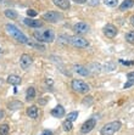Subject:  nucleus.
Wrapping results in <instances>:
<instances>
[{
  "mask_svg": "<svg viewBox=\"0 0 134 135\" xmlns=\"http://www.w3.org/2000/svg\"><path fill=\"white\" fill-rule=\"evenodd\" d=\"M75 71L78 73V74L83 75V77H87V75H89V69L87 68V67L84 66H81V65H76L75 66Z\"/></svg>",
  "mask_w": 134,
  "mask_h": 135,
  "instance_id": "obj_15",
  "label": "nucleus"
},
{
  "mask_svg": "<svg viewBox=\"0 0 134 135\" xmlns=\"http://www.w3.org/2000/svg\"><path fill=\"white\" fill-rule=\"evenodd\" d=\"M5 29H6L7 34L11 35V37H12L16 41H19V43H21V44H26V45L29 44V39L26 37V35L23 34V33H22V32L20 31L16 26L10 25V23H9V25L5 26Z\"/></svg>",
  "mask_w": 134,
  "mask_h": 135,
  "instance_id": "obj_1",
  "label": "nucleus"
},
{
  "mask_svg": "<svg viewBox=\"0 0 134 135\" xmlns=\"http://www.w3.org/2000/svg\"><path fill=\"white\" fill-rule=\"evenodd\" d=\"M78 118V112H71V113H68V116H67V119L68 120H71V122H73V120H76Z\"/></svg>",
  "mask_w": 134,
  "mask_h": 135,
  "instance_id": "obj_25",
  "label": "nucleus"
},
{
  "mask_svg": "<svg viewBox=\"0 0 134 135\" xmlns=\"http://www.w3.org/2000/svg\"><path fill=\"white\" fill-rule=\"evenodd\" d=\"M96 126V119H94V118H90V119L85 120L83 123V126L81 127V133L82 134H88V133H90L94 128Z\"/></svg>",
  "mask_w": 134,
  "mask_h": 135,
  "instance_id": "obj_7",
  "label": "nucleus"
},
{
  "mask_svg": "<svg viewBox=\"0 0 134 135\" xmlns=\"http://www.w3.org/2000/svg\"><path fill=\"white\" fill-rule=\"evenodd\" d=\"M43 18L50 23H56L63 18V15L61 12H56V11H49V12L44 13Z\"/></svg>",
  "mask_w": 134,
  "mask_h": 135,
  "instance_id": "obj_6",
  "label": "nucleus"
},
{
  "mask_svg": "<svg viewBox=\"0 0 134 135\" xmlns=\"http://www.w3.org/2000/svg\"><path fill=\"white\" fill-rule=\"evenodd\" d=\"M87 1H89V4H90V5H93V6H95V5H98V4H99V0H87Z\"/></svg>",
  "mask_w": 134,
  "mask_h": 135,
  "instance_id": "obj_30",
  "label": "nucleus"
},
{
  "mask_svg": "<svg viewBox=\"0 0 134 135\" xmlns=\"http://www.w3.org/2000/svg\"><path fill=\"white\" fill-rule=\"evenodd\" d=\"M0 52H1V49H0Z\"/></svg>",
  "mask_w": 134,
  "mask_h": 135,
  "instance_id": "obj_36",
  "label": "nucleus"
},
{
  "mask_svg": "<svg viewBox=\"0 0 134 135\" xmlns=\"http://www.w3.org/2000/svg\"><path fill=\"white\" fill-rule=\"evenodd\" d=\"M93 104V96H85L83 99V105L84 106H89V105Z\"/></svg>",
  "mask_w": 134,
  "mask_h": 135,
  "instance_id": "obj_26",
  "label": "nucleus"
},
{
  "mask_svg": "<svg viewBox=\"0 0 134 135\" xmlns=\"http://www.w3.org/2000/svg\"><path fill=\"white\" fill-rule=\"evenodd\" d=\"M54 4L59 6L61 10H68L70 9V1L68 0H53Z\"/></svg>",
  "mask_w": 134,
  "mask_h": 135,
  "instance_id": "obj_13",
  "label": "nucleus"
},
{
  "mask_svg": "<svg viewBox=\"0 0 134 135\" xmlns=\"http://www.w3.org/2000/svg\"><path fill=\"white\" fill-rule=\"evenodd\" d=\"M5 16L10 20H15V18H17V16L19 15H17V12H16L15 10L9 9V10H5Z\"/></svg>",
  "mask_w": 134,
  "mask_h": 135,
  "instance_id": "obj_19",
  "label": "nucleus"
},
{
  "mask_svg": "<svg viewBox=\"0 0 134 135\" xmlns=\"http://www.w3.org/2000/svg\"><path fill=\"white\" fill-rule=\"evenodd\" d=\"M73 31H75L78 35L85 34V33L89 32V26H88V23H85V22H78L73 26Z\"/></svg>",
  "mask_w": 134,
  "mask_h": 135,
  "instance_id": "obj_8",
  "label": "nucleus"
},
{
  "mask_svg": "<svg viewBox=\"0 0 134 135\" xmlns=\"http://www.w3.org/2000/svg\"><path fill=\"white\" fill-rule=\"evenodd\" d=\"M133 84H134V82H132V80H129V82H127L124 85H123V88H124V89H127V88H129V86H132V85H133Z\"/></svg>",
  "mask_w": 134,
  "mask_h": 135,
  "instance_id": "obj_29",
  "label": "nucleus"
},
{
  "mask_svg": "<svg viewBox=\"0 0 134 135\" xmlns=\"http://www.w3.org/2000/svg\"><path fill=\"white\" fill-rule=\"evenodd\" d=\"M72 89L78 94H85L90 90V86L81 79H73L72 80Z\"/></svg>",
  "mask_w": 134,
  "mask_h": 135,
  "instance_id": "obj_4",
  "label": "nucleus"
},
{
  "mask_svg": "<svg viewBox=\"0 0 134 135\" xmlns=\"http://www.w3.org/2000/svg\"><path fill=\"white\" fill-rule=\"evenodd\" d=\"M73 1H75V3H77V4H85L87 3V0H73Z\"/></svg>",
  "mask_w": 134,
  "mask_h": 135,
  "instance_id": "obj_32",
  "label": "nucleus"
},
{
  "mask_svg": "<svg viewBox=\"0 0 134 135\" xmlns=\"http://www.w3.org/2000/svg\"><path fill=\"white\" fill-rule=\"evenodd\" d=\"M21 82H22L21 77H19V75H16V74H11L7 77V83L11 85H19V84H21Z\"/></svg>",
  "mask_w": 134,
  "mask_h": 135,
  "instance_id": "obj_16",
  "label": "nucleus"
},
{
  "mask_svg": "<svg viewBox=\"0 0 134 135\" xmlns=\"http://www.w3.org/2000/svg\"><path fill=\"white\" fill-rule=\"evenodd\" d=\"M131 23H132V26L134 27V16H132L131 17Z\"/></svg>",
  "mask_w": 134,
  "mask_h": 135,
  "instance_id": "obj_33",
  "label": "nucleus"
},
{
  "mask_svg": "<svg viewBox=\"0 0 134 135\" xmlns=\"http://www.w3.org/2000/svg\"><path fill=\"white\" fill-rule=\"evenodd\" d=\"M9 130H10V128L7 124H1L0 126V135H7L9 134Z\"/></svg>",
  "mask_w": 134,
  "mask_h": 135,
  "instance_id": "obj_22",
  "label": "nucleus"
},
{
  "mask_svg": "<svg viewBox=\"0 0 134 135\" xmlns=\"http://www.w3.org/2000/svg\"><path fill=\"white\" fill-rule=\"evenodd\" d=\"M20 107H22V104H21V102H19V101L11 102V104L9 105V108H10V110H17V108H20Z\"/></svg>",
  "mask_w": 134,
  "mask_h": 135,
  "instance_id": "obj_24",
  "label": "nucleus"
},
{
  "mask_svg": "<svg viewBox=\"0 0 134 135\" xmlns=\"http://www.w3.org/2000/svg\"><path fill=\"white\" fill-rule=\"evenodd\" d=\"M33 60H32V56H29L28 54H23L20 59V65H21V68L22 69H27L29 68V66L32 65Z\"/></svg>",
  "mask_w": 134,
  "mask_h": 135,
  "instance_id": "obj_9",
  "label": "nucleus"
},
{
  "mask_svg": "<svg viewBox=\"0 0 134 135\" xmlns=\"http://www.w3.org/2000/svg\"><path fill=\"white\" fill-rule=\"evenodd\" d=\"M40 135H53V132L51 130H44Z\"/></svg>",
  "mask_w": 134,
  "mask_h": 135,
  "instance_id": "obj_31",
  "label": "nucleus"
},
{
  "mask_svg": "<svg viewBox=\"0 0 134 135\" xmlns=\"http://www.w3.org/2000/svg\"><path fill=\"white\" fill-rule=\"evenodd\" d=\"M3 1H4V0H0V3H3Z\"/></svg>",
  "mask_w": 134,
  "mask_h": 135,
  "instance_id": "obj_35",
  "label": "nucleus"
},
{
  "mask_svg": "<svg viewBox=\"0 0 134 135\" xmlns=\"http://www.w3.org/2000/svg\"><path fill=\"white\" fill-rule=\"evenodd\" d=\"M127 78H128V80H132V82H134V71L133 72H129L127 74Z\"/></svg>",
  "mask_w": 134,
  "mask_h": 135,
  "instance_id": "obj_28",
  "label": "nucleus"
},
{
  "mask_svg": "<svg viewBox=\"0 0 134 135\" xmlns=\"http://www.w3.org/2000/svg\"><path fill=\"white\" fill-rule=\"evenodd\" d=\"M27 114L29 116V118H33V119H35V118H38V114H39V112H38V107L37 106H29L28 108H27Z\"/></svg>",
  "mask_w": 134,
  "mask_h": 135,
  "instance_id": "obj_14",
  "label": "nucleus"
},
{
  "mask_svg": "<svg viewBox=\"0 0 134 135\" xmlns=\"http://www.w3.org/2000/svg\"><path fill=\"white\" fill-rule=\"evenodd\" d=\"M104 4H105L106 6H110V7H115L117 5V1L118 0H103Z\"/></svg>",
  "mask_w": 134,
  "mask_h": 135,
  "instance_id": "obj_23",
  "label": "nucleus"
},
{
  "mask_svg": "<svg viewBox=\"0 0 134 135\" xmlns=\"http://www.w3.org/2000/svg\"><path fill=\"white\" fill-rule=\"evenodd\" d=\"M133 5H134V0H124V1H122V4L119 5V10H121V11H126V10L133 7Z\"/></svg>",
  "mask_w": 134,
  "mask_h": 135,
  "instance_id": "obj_17",
  "label": "nucleus"
},
{
  "mask_svg": "<svg viewBox=\"0 0 134 135\" xmlns=\"http://www.w3.org/2000/svg\"><path fill=\"white\" fill-rule=\"evenodd\" d=\"M23 23L26 26H28V27H32V28H40L43 26V22L38 21V20H33L31 17H27V18L23 20Z\"/></svg>",
  "mask_w": 134,
  "mask_h": 135,
  "instance_id": "obj_11",
  "label": "nucleus"
},
{
  "mask_svg": "<svg viewBox=\"0 0 134 135\" xmlns=\"http://www.w3.org/2000/svg\"><path fill=\"white\" fill-rule=\"evenodd\" d=\"M103 32L107 38H115L117 34V28L113 25H106L103 28Z\"/></svg>",
  "mask_w": 134,
  "mask_h": 135,
  "instance_id": "obj_10",
  "label": "nucleus"
},
{
  "mask_svg": "<svg viewBox=\"0 0 134 135\" xmlns=\"http://www.w3.org/2000/svg\"><path fill=\"white\" fill-rule=\"evenodd\" d=\"M68 43L71 45L76 47H88L89 46V41L85 40L83 37H79V35H73V37H70Z\"/></svg>",
  "mask_w": 134,
  "mask_h": 135,
  "instance_id": "obj_5",
  "label": "nucleus"
},
{
  "mask_svg": "<svg viewBox=\"0 0 134 135\" xmlns=\"http://www.w3.org/2000/svg\"><path fill=\"white\" fill-rule=\"evenodd\" d=\"M51 116L56 117V118H61V117L65 116V108L61 105H59V106H56L55 108L51 110Z\"/></svg>",
  "mask_w": 134,
  "mask_h": 135,
  "instance_id": "obj_12",
  "label": "nucleus"
},
{
  "mask_svg": "<svg viewBox=\"0 0 134 135\" xmlns=\"http://www.w3.org/2000/svg\"><path fill=\"white\" fill-rule=\"evenodd\" d=\"M33 37L38 41H43V43H53L55 39V34L51 29H44V31H35L33 33Z\"/></svg>",
  "mask_w": 134,
  "mask_h": 135,
  "instance_id": "obj_2",
  "label": "nucleus"
},
{
  "mask_svg": "<svg viewBox=\"0 0 134 135\" xmlns=\"http://www.w3.org/2000/svg\"><path fill=\"white\" fill-rule=\"evenodd\" d=\"M3 118H4V112L0 111V119H3Z\"/></svg>",
  "mask_w": 134,
  "mask_h": 135,
  "instance_id": "obj_34",
  "label": "nucleus"
},
{
  "mask_svg": "<svg viewBox=\"0 0 134 135\" xmlns=\"http://www.w3.org/2000/svg\"><path fill=\"white\" fill-rule=\"evenodd\" d=\"M62 128H63V130L65 132H70V130H72V122L71 120H68V119H66L65 122L62 123Z\"/></svg>",
  "mask_w": 134,
  "mask_h": 135,
  "instance_id": "obj_20",
  "label": "nucleus"
},
{
  "mask_svg": "<svg viewBox=\"0 0 134 135\" xmlns=\"http://www.w3.org/2000/svg\"><path fill=\"white\" fill-rule=\"evenodd\" d=\"M35 98V89L33 86L27 89V93H26V100L27 101H31V100H34Z\"/></svg>",
  "mask_w": 134,
  "mask_h": 135,
  "instance_id": "obj_18",
  "label": "nucleus"
},
{
  "mask_svg": "<svg viewBox=\"0 0 134 135\" xmlns=\"http://www.w3.org/2000/svg\"><path fill=\"white\" fill-rule=\"evenodd\" d=\"M27 15H28V17H34V16L38 15V12L35 10H28V11H27Z\"/></svg>",
  "mask_w": 134,
  "mask_h": 135,
  "instance_id": "obj_27",
  "label": "nucleus"
},
{
  "mask_svg": "<svg viewBox=\"0 0 134 135\" xmlns=\"http://www.w3.org/2000/svg\"><path fill=\"white\" fill-rule=\"evenodd\" d=\"M121 127H122V124L118 120L110 122L101 128V132L100 133H101V135H113L115 133H117L119 129H121Z\"/></svg>",
  "mask_w": 134,
  "mask_h": 135,
  "instance_id": "obj_3",
  "label": "nucleus"
},
{
  "mask_svg": "<svg viewBox=\"0 0 134 135\" xmlns=\"http://www.w3.org/2000/svg\"><path fill=\"white\" fill-rule=\"evenodd\" d=\"M126 40H127L129 44H133L134 45V31L128 32L127 34H126Z\"/></svg>",
  "mask_w": 134,
  "mask_h": 135,
  "instance_id": "obj_21",
  "label": "nucleus"
}]
</instances>
